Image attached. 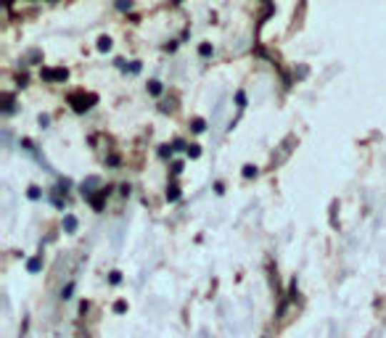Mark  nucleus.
Here are the masks:
<instances>
[{
	"label": "nucleus",
	"mask_w": 386,
	"mask_h": 338,
	"mask_svg": "<svg viewBox=\"0 0 386 338\" xmlns=\"http://www.w3.org/2000/svg\"><path fill=\"white\" fill-rule=\"evenodd\" d=\"M106 193H109V191H106V188H104V191L98 193V196H88V199H90V204H93V209H98V212H101V209H104V199H106Z\"/></svg>",
	"instance_id": "nucleus-3"
},
{
	"label": "nucleus",
	"mask_w": 386,
	"mask_h": 338,
	"mask_svg": "<svg viewBox=\"0 0 386 338\" xmlns=\"http://www.w3.org/2000/svg\"><path fill=\"white\" fill-rule=\"evenodd\" d=\"M180 199V188L177 185H169L167 188V201H177Z\"/></svg>",
	"instance_id": "nucleus-5"
},
{
	"label": "nucleus",
	"mask_w": 386,
	"mask_h": 338,
	"mask_svg": "<svg viewBox=\"0 0 386 338\" xmlns=\"http://www.w3.org/2000/svg\"><path fill=\"white\" fill-rule=\"evenodd\" d=\"M40 267H43V259H40V257H32V259L26 262V269H29V272H37Z\"/></svg>",
	"instance_id": "nucleus-4"
},
{
	"label": "nucleus",
	"mask_w": 386,
	"mask_h": 338,
	"mask_svg": "<svg viewBox=\"0 0 386 338\" xmlns=\"http://www.w3.org/2000/svg\"><path fill=\"white\" fill-rule=\"evenodd\" d=\"M254 174H257V166H252V164L244 166V177H254Z\"/></svg>",
	"instance_id": "nucleus-11"
},
{
	"label": "nucleus",
	"mask_w": 386,
	"mask_h": 338,
	"mask_svg": "<svg viewBox=\"0 0 386 338\" xmlns=\"http://www.w3.org/2000/svg\"><path fill=\"white\" fill-rule=\"evenodd\" d=\"M199 53H202V56H209V53H212V45H207V43H204L202 48H199Z\"/></svg>",
	"instance_id": "nucleus-13"
},
{
	"label": "nucleus",
	"mask_w": 386,
	"mask_h": 338,
	"mask_svg": "<svg viewBox=\"0 0 386 338\" xmlns=\"http://www.w3.org/2000/svg\"><path fill=\"white\" fill-rule=\"evenodd\" d=\"M124 309H127V304H124V302H117L114 304V312H124Z\"/></svg>",
	"instance_id": "nucleus-15"
},
{
	"label": "nucleus",
	"mask_w": 386,
	"mask_h": 338,
	"mask_svg": "<svg viewBox=\"0 0 386 338\" xmlns=\"http://www.w3.org/2000/svg\"><path fill=\"white\" fill-rule=\"evenodd\" d=\"M3 111H6V114L14 111V96H6V106H3Z\"/></svg>",
	"instance_id": "nucleus-10"
},
{
	"label": "nucleus",
	"mask_w": 386,
	"mask_h": 338,
	"mask_svg": "<svg viewBox=\"0 0 386 338\" xmlns=\"http://www.w3.org/2000/svg\"><path fill=\"white\" fill-rule=\"evenodd\" d=\"M149 93H151V96H159V93H162V82H157V79H154V82H149Z\"/></svg>",
	"instance_id": "nucleus-6"
},
{
	"label": "nucleus",
	"mask_w": 386,
	"mask_h": 338,
	"mask_svg": "<svg viewBox=\"0 0 386 338\" xmlns=\"http://www.w3.org/2000/svg\"><path fill=\"white\" fill-rule=\"evenodd\" d=\"M66 77H69L66 69H43V79H48V82H64Z\"/></svg>",
	"instance_id": "nucleus-2"
},
{
	"label": "nucleus",
	"mask_w": 386,
	"mask_h": 338,
	"mask_svg": "<svg viewBox=\"0 0 386 338\" xmlns=\"http://www.w3.org/2000/svg\"><path fill=\"white\" fill-rule=\"evenodd\" d=\"M71 291H74V286H71V283H69V286H66V288H64V291H61V296H64V299H69Z\"/></svg>",
	"instance_id": "nucleus-16"
},
{
	"label": "nucleus",
	"mask_w": 386,
	"mask_h": 338,
	"mask_svg": "<svg viewBox=\"0 0 386 338\" xmlns=\"http://www.w3.org/2000/svg\"><path fill=\"white\" fill-rule=\"evenodd\" d=\"M96 101H98V98L93 96V93H71V96H69L71 109H74V111H79V114L88 111V109L96 104Z\"/></svg>",
	"instance_id": "nucleus-1"
},
{
	"label": "nucleus",
	"mask_w": 386,
	"mask_h": 338,
	"mask_svg": "<svg viewBox=\"0 0 386 338\" xmlns=\"http://www.w3.org/2000/svg\"><path fill=\"white\" fill-rule=\"evenodd\" d=\"M199 154H202V151H199V146H188V156H199Z\"/></svg>",
	"instance_id": "nucleus-12"
},
{
	"label": "nucleus",
	"mask_w": 386,
	"mask_h": 338,
	"mask_svg": "<svg viewBox=\"0 0 386 338\" xmlns=\"http://www.w3.org/2000/svg\"><path fill=\"white\" fill-rule=\"evenodd\" d=\"M191 130H193V132H204V130H207V124H204V119H193Z\"/></svg>",
	"instance_id": "nucleus-9"
},
{
	"label": "nucleus",
	"mask_w": 386,
	"mask_h": 338,
	"mask_svg": "<svg viewBox=\"0 0 386 338\" xmlns=\"http://www.w3.org/2000/svg\"><path fill=\"white\" fill-rule=\"evenodd\" d=\"M64 227H66L69 233H74V230H77V219H74V217H66V219H64Z\"/></svg>",
	"instance_id": "nucleus-7"
},
{
	"label": "nucleus",
	"mask_w": 386,
	"mask_h": 338,
	"mask_svg": "<svg viewBox=\"0 0 386 338\" xmlns=\"http://www.w3.org/2000/svg\"><path fill=\"white\" fill-rule=\"evenodd\" d=\"M98 51H112V40H109V37H101V40H98Z\"/></svg>",
	"instance_id": "nucleus-8"
},
{
	"label": "nucleus",
	"mask_w": 386,
	"mask_h": 338,
	"mask_svg": "<svg viewBox=\"0 0 386 338\" xmlns=\"http://www.w3.org/2000/svg\"><path fill=\"white\" fill-rule=\"evenodd\" d=\"M117 9H119V11H130L132 3H130V0H127V3H117Z\"/></svg>",
	"instance_id": "nucleus-14"
}]
</instances>
